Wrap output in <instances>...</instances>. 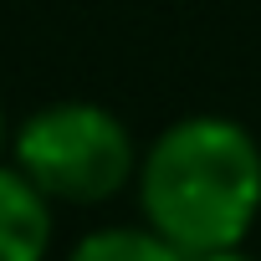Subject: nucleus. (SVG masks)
<instances>
[{"label":"nucleus","mask_w":261,"mask_h":261,"mask_svg":"<svg viewBox=\"0 0 261 261\" xmlns=\"http://www.w3.org/2000/svg\"><path fill=\"white\" fill-rule=\"evenodd\" d=\"M51 200L11 164H0V261H46Z\"/></svg>","instance_id":"3"},{"label":"nucleus","mask_w":261,"mask_h":261,"mask_svg":"<svg viewBox=\"0 0 261 261\" xmlns=\"http://www.w3.org/2000/svg\"><path fill=\"white\" fill-rule=\"evenodd\" d=\"M67 261H190L174 241H164L154 225H108L72 246Z\"/></svg>","instance_id":"4"},{"label":"nucleus","mask_w":261,"mask_h":261,"mask_svg":"<svg viewBox=\"0 0 261 261\" xmlns=\"http://www.w3.org/2000/svg\"><path fill=\"white\" fill-rule=\"evenodd\" d=\"M144 220L185 256L230 251L261 215V149L236 118H179L139 164Z\"/></svg>","instance_id":"1"},{"label":"nucleus","mask_w":261,"mask_h":261,"mask_svg":"<svg viewBox=\"0 0 261 261\" xmlns=\"http://www.w3.org/2000/svg\"><path fill=\"white\" fill-rule=\"evenodd\" d=\"M190 261H251L241 246H230V251H205V256H190Z\"/></svg>","instance_id":"5"},{"label":"nucleus","mask_w":261,"mask_h":261,"mask_svg":"<svg viewBox=\"0 0 261 261\" xmlns=\"http://www.w3.org/2000/svg\"><path fill=\"white\" fill-rule=\"evenodd\" d=\"M0 149H6V113H0Z\"/></svg>","instance_id":"6"},{"label":"nucleus","mask_w":261,"mask_h":261,"mask_svg":"<svg viewBox=\"0 0 261 261\" xmlns=\"http://www.w3.org/2000/svg\"><path fill=\"white\" fill-rule=\"evenodd\" d=\"M16 169L46 195L67 205L113 200L139 174L134 134L97 102H51L31 113L16 134Z\"/></svg>","instance_id":"2"}]
</instances>
